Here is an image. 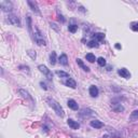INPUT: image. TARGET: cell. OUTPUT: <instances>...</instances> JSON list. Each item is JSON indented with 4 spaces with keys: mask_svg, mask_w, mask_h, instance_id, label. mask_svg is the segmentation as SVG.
I'll return each instance as SVG.
<instances>
[{
    "mask_svg": "<svg viewBox=\"0 0 138 138\" xmlns=\"http://www.w3.org/2000/svg\"><path fill=\"white\" fill-rule=\"evenodd\" d=\"M47 101L50 105V107H52V109L54 110V112L57 114V116L61 117V118L64 117V110H63V108L61 106V104H58L54 98H51V97L47 98Z\"/></svg>",
    "mask_w": 138,
    "mask_h": 138,
    "instance_id": "obj_1",
    "label": "cell"
},
{
    "mask_svg": "<svg viewBox=\"0 0 138 138\" xmlns=\"http://www.w3.org/2000/svg\"><path fill=\"white\" fill-rule=\"evenodd\" d=\"M0 7H1V10L3 12H11L13 9V4L11 1H8V0H2L0 2Z\"/></svg>",
    "mask_w": 138,
    "mask_h": 138,
    "instance_id": "obj_2",
    "label": "cell"
},
{
    "mask_svg": "<svg viewBox=\"0 0 138 138\" xmlns=\"http://www.w3.org/2000/svg\"><path fill=\"white\" fill-rule=\"evenodd\" d=\"M38 69H39V70H40L43 75L47 76L48 80H52V78H53V73L51 72L50 69H48L47 66H44V65H39V66H38Z\"/></svg>",
    "mask_w": 138,
    "mask_h": 138,
    "instance_id": "obj_3",
    "label": "cell"
},
{
    "mask_svg": "<svg viewBox=\"0 0 138 138\" xmlns=\"http://www.w3.org/2000/svg\"><path fill=\"white\" fill-rule=\"evenodd\" d=\"M7 22L9 24H12V25H16V26H21V21L17 16L13 15V14H9L7 16Z\"/></svg>",
    "mask_w": 138,
    "mask_h": 138,
    "instance_id": "obj_4",
    "label": "cell"
},
{
    "mask_svg": "<svg viewBox=\"0 0 138 138\" xmlns=\"http://www.w3.org/2000/svg\"><path fill=\"white\" fill-rule=\"evenodd\" d=\"M34 41L37 42L38 45H45L47 44V42H45V40L43 39V37L41 36V33L38 29H37V32L34 33Z\"/></svg>",
    "mask_w": 138,
    "mask_h": 138,
    "instance_id": "obj_5",
    "label": "cell"
},
{
    "mask_svg": "<svg viewBox=\"0 0 138 138\" xmlns=\"http://www.w3.org/2000/svg\"><path fill=\"white\" fill-rule=\"evenodd\" d=\"M27 3H28V6L30 7V9L33 11L36 14H39L40 15V10H39V8H38V4H37V2H34V1H30V0H28L27 1Z\"/></svg>",
    "mask_w": 138,
    "mask_h": 138,
    "instance_id": "obj_6",
    "label": "cell"
},
{
    "mask_svg": "<svg viewBox=\"0 0 138 138\" xmlns=\"http://www.w3.org/2000/svg\"><path fill=\"white\" fill-rule=\"evenodd\" d=\"M118 73H119L122 78H125V79H130V78H131V73H130V71H129L126 68H121V69H119Z\"/></svg>",
    "mask_w": 138,
    "mask_h": 138,
    "instance_id": "obj_7",
    "label": "cell"
},
{
    "mask_svg": "<svg viewBox=\"0 0 138 138\" xmlns=\"http://www.w3.org/2000/svg\"><path fill=\"white\" fill-rule=\"evenodd\" d=\"M90 125L93 129H101L104 126V123L101 121H98V120H93V121L90 122Z\"/></svg>",
    "mask_w": 138,
    "mask_h": 138,
    "instance_id": "obj_8",
    "label": "cell"
},
{
    "mask_svg": "<svg viewBox=\"0 0 138 138\" xmlns=\"http://www.w3.org/2000/svg\"><path fill=\"white\" fill-rule=\"evenodd\" d=\"M67 105H68V107H69V108L72 109V110H78V109H79V106H78L77 101H76V100H73V99H68V101H67Z\"/></svg>",
    "mask_w": 138,
    "mask_h": 138,
    "instance_id": "obj_9",
    "label": "cell"
},
{
    "mask_svg": "<svg viewBox=\"0 0 138 138\" xmlns=\"http://www.w3.org/2000/svg\"><path fill=\"white\" fill-rule=\"evenodd\" d=\"M65 85L66 86H68V87H71V88H76L77 87V83H76V81L73 79H67L66 81H65Z\"/></svg>",
    "mask_w": 138,
    "mask_h": 138,
    "instance_id": "obj_10",
    "label": "cell"
},
{
    "mask_svg": "<svg viewBox=\"0 0 138 138\" xmlns=\"http://www.w3.org/2000/svg\"><path fill=\"white\" fill-rule=\"evenodd\" d=\"M79 114H80V117H82V118L91 117V116H93V111L90 110V109H82Z\"/></svg>",
    "mask_w": 138,
    "mask_h": 138,
    "instance_id": "obj_11",
    "label": "cell"
},
{
    "mask_svg": "<svg viewBox=\"0 0 138 138\" xmlns=\"http://www.w3.org/2000/svg\"><path fill=\"white\" fill-rule=\"evenodd\" d=\"M67 123H68V125L70 126V127L72 129V130H78L79 127H80V124L78 123V122H76V121H73L72 119H68V121H67Z\"/></svg>",
    "mask_w": 138,
    "mask_h": 138,
    "instance_id": "obj_12",
    "label": "cell"
},
{
    "mask_svg": "<svg viewBox=\"0 0 138 138\" xmlns=\"http://www.w3.org/2000/svg\"><path fill=\"white\" fill-rule=\"evenodd\" d=\"M98 88H97V86H95V85H92L91 87H90V95L92 96V97H97L98 96Z\"/></svg>",
    "mask_w": 138,
    "mask_h": 138,
    "instance_id": "obj_13",
    "label": "cell"
},
{
    "mask_svg": "<svg viewBox=\"0 0 138 138\" xmlns=\"http://www.w3.org/2000/svg\"><path fill=\"white\" fill-rule=\"evenodd\" d=\"M111 107H112V109L116 112H122V111H124V107L121 105V104H111Z\"/></svg>",
    "mask_w": 138,
    "mask_h": 138,
    "instance_id": "obj_14",
    "label": "cell"
},
{
    "mask_svg": "<svg viewBox=\"0 0 138 138\" xmlns=\"http://www.w3.org/2000/svg\"><path fill=\"white\" fill-rule=\"evenodd\" d=\"M58 62H60L61 65L67 66V65H68V57H67V55H66V54H62V55L60 56V58H58Z\"/></svg>",
    "mask_w": 138,
    "mask_h": 138,
    "instance_id": "obj_15",
    "label": "cell"
},
{
    "mask_svg": "<svg viewBox=\"0 0 138 138\" xmlns=\"http://www.w3.org/2000/svg\"><path fill=\"white\" fill-rule=\"evenodd\" d=\"M18 93L22 95V97H24V98H26V99H32L31 98V96L29 95V93H28V92L26 91V90H23V88H19L18 90Z\"/></svg>",
    "mask_w": 138,
    "mask_h": 138,
    "instance_id": "obj_16",
    "label": "cell"
},
{
    "mask_svg": "<svg viewBox=\"0 0 138 138\" xmlns=\"http://www.w3.org/2000/svg\"><path fill=\"white\" fill-rule=\"evenodd\" d=\"M26 21H27V26H28V30H29V33L30 36L33 37V32H32V25H31V17L29 15L26 16Z\"/></svg>",
    "mask_w": 138,
    "mask_h": 138,
    "instance_id": "obj_17",
    "label": "cell"
},
{
    "mask_svg": "<svg viewBox=\"0 0 138 138\" xmlns=\"http://www.w3.org/2000/svg\"><path fill=\"white\" fill-rule=\"evenodd\" d=\"M104 39H105V33L97 32V33L94 34V40H96L97 42H100V41H102Z\"/></svg>",
    "mask_w": 138,
    "mask_h": 138,
    "instance_id": "obj_18",
    "label": "cell"
},
{
    "mask_svg": "<svg viewBox=\"0 0 138 138\" xmlns=\"http://www.w3.org/2000/svg\"><path fill=\"white\" fill-rule=\"evenodd\" d=\"M76 61H77V64H78L80 67H81L84 71H86V72H88V71H90V68H88L87 66H85V65H84V63H83L81 60H80V58H77Z\"/></svg>",
    "mask_w": 138,
    "mask_h": 138,
    "instance_id": "obj_19",
    "label": "cell"
},
{
    "mask_svg": "<svg viewBox=\"0 0 138 138\" xmlns=\"http://www.w3.org/2000/svg\"><path fill=\"white\" fill-rule=\"evenodd\" d=\"M137 120H138V110H134L131 113V116H130V121L131 122H135Z\"/></svg>",
    "mask_w": 138,
    "mask_h": 138,
    "instance_id": "obj_20",
    "label": "cell"
},
{
    "mask_svg": "<svg viewBox=\"0 0 138 138\" xmlns=\"http://www.w3.org/2000/svg\"><path fill=\"white\" fill-rule=\"evenodd\" d=\"M85 58H86V61H88L90 63H94V62L96 61L95 55H94L93 53H87V54L85 55Z\"/></svg>",
    "mask_w": 138,
    "mask_h": 138,
    "instance_id": "obj_21",
    "label": "cell"
},
{
    "mask_svg": "<svg viewBox=\"0 0 138 138\" xmlns=\"http://www.w3.org/2000/svg\"><path fill=\"white\" fill-rule=\"evenodd\" d=\"M50 64L52 66H54L56 64V53L55 52H52L50 54Z\"/></svg>",
    "mask_w": 138,
    "mask_h": 138,
    "instance_id": "obj_22",
    "label": "cell"
},
{
    "mask_svg": "<svg viewBox=\"0 0 138 138\" xmlns=\"http://www.w3.org/2000/svg\"><path fill=\"white\" fill-rule=\"evenodd\" d=\"M58 77H61V78H68L69 79V73L68 72H66V71H63V70H57L56 72H55Z\"/></svg>",
    "mask_w": 138,
    "mask_h": 138,
    "instance_id": "obj_23",
    "label": "cell"
},
{
    "mask_svg": "<svg viewBox=\"0 0 138 138\" xmlns=\"http://www.w3.org/2000/svg\"><path fill=\"white\" fill-rule=\"evenodd\" d=\"M87 47H88V48H97V47H98V42H97L96 40H91V41H88V43H87Z\"/></svg>",
    "mask_w": 138,
    "mask_h": 138,
    "instance_id": "obj_24",
    "label": "cell"
},
{
    "mask_svg": "<svg viewBox=\"0 0 138 138\" xmlns=\"http://www.w3.org/2000/svg\"><path fill=\"white\" fill-rule=\"evenodd\" d=\"M27 54L30 56V58H31V60H36V58H37V54H36V52L32 51V50H28V51H27Z\"/></svg>",
    "mask_w": 138,
    "mask_h": 138,
    "instance_id": "obj_25",
    "label": "cell"
},
{
    "mask_svg": "<svg viewBox=\"0 0 138 138\" xmlns=\"http://www.w3.org/2000/svg\"><path fill=\"white\" fill-rule=\"evenodd\" d=\"M97 63H98V65L101 66V67L106 66V60L104 58V57H98V58H97Z\"/></svg>",
    "mask_w": 138,
    "mask_h": 138,
    "instance_id": "obj_26",
    "label": "cell"
},
{
    "mask_svg": "<svg viewBox=\"0 0 138 138\" xmlns=\"http://www.w3.org/2000/svg\"><path fill=\"white\" fill-rule=\"evenodd\" d=\"M68 30L70 31V32H72V33H75V32L78 30V25H75V24H72V25H69Z\"/></svg>",
    "mask_w": 138,
    "mask_h": 138,
    "instance_id": "obj_27",
    "label": "cell"
},
{
    "mask_svg": "<svg viewBox=\"0 0 138 138\" xmlns=\"http://www.w3.org/2000/svg\"><path fill=\"white\" fill-rule=\"evenodd\" d=\"M50 26H51V28H53L56 32H60L61 29H60L58 26H57V24H55V23H52V22H51V23H50Z\"/></svg>",
    "mask_w": 138,
    "mask_h": 138,
    "instance_id": "obj_28",
    "label": "cell"
},
{
    "mask_svg": "<svg viewBox=\"0 0 138 138\" xmlns=\"http://www.w3.org/2000/svg\"><path fill=\"white\" fill-rule=\"evenodd\" d=\"M132 29L134 31H138V22L137 23H133V24H132Z\"/></svg>",
    "mask_w": 138,
    "mask_h": 138,
    "instance_id": "obj_29",
    "label": "cell"
},
{
    "mask_svg": "<svg viewBox=\"0 0 138 138\" xmlns=\"http://www.w3.org/2000/svg\"><path fill=\"white\" fill-rule=\"evenodd\" d=\"M58 19H60V21H62V23H65V22H66V19L64 18V16H63V15H60V16H58Z\"/></svg>",
    "mask_w": 138,
    "mask_h": 138,
    "instance_id": "obj_30",
    "label": "cell"
},
{
    "mask_svg": "<svg viewBox=\"0 0 138 138\" xmlns=\"http://www.w3.org/2000/svg\"><path fill=\"white\" fill-rule=\"evenodd\" d=\"M40 85H41V87H42V88H44V90H47V86H45V84H44L43 82H41V83H40Z\"/></svg>",
    "mask_w": 138,
    "mask_h": 138,
    "instance_id": "obj_31",
    "label": "cell"
},
{
    "mask_svg": "<svg viewBox=\"0 0 138 138\" xmlns=\"http://www.w3.org/2000/svg\"><path fill=\"white\" fill-rule=\"evenodd\" d=\"M116 49L120 50V49H121V45H120V44H116Z\"/></svg>",
    "mask_w": 138,
    "mask_h": 138,
    "instance_id": "obj_32",
    "label": "cell"
}]
</instances>
